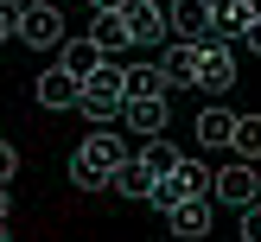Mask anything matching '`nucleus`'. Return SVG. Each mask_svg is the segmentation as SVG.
Here are the masks:
<instances>
[{"label":"nucleus","instance_id":"obj_16","mask_svg":"<svg viewBox=\"0 0 261 242\" xmlns=\"http://www.w3.org/2000/svg\"><path fill=\"white\" fill-rule=\"evenodd\" d=\"M121 121L134 127V134L160 140V134H166V102H127V109H121Z\"/></svg>","mask_w":261,"mask_h":242},{"label":"nucleus","instance_id":"obj_10","mask_svg":"<svg viewBox=\"0 0 261 242\" xmlns=\"http://www.w3.org/2000/svg\"><path fill=\"white\" fill-rule=\"evenodd\" d=\"M89 45H96L102 58H115V51H134L127 19H121V13H96V25H89Z\"/></svg>","mask_w":261,"mask_h":242},{"label":"nucleus","instance_id":"obj_4","mask_svg":"<svg viewBox=\"0 0 261 242\" xmlns=\"http://www.w3.org/2000/svg\"><path fill=\"white\" fill-rule=\"evenodd\" d=\"M229 83H236V45H229V38H204L198 45V89L223 96Z\"/></svg>","mask_w":261,"mask_h":242},{"label":"nucleus","instance_id":"obj_5","mask_svg":"<svg viewBox=\"0 0 261 242\" xmlns=\"http://www.w3.org/2000/svg\"><path fill=\"white\" fill-rule=\"evenodd\" d=\"M217 204H229V210H249V204H261V178H255V166L249 159H229L223 172H217V191H211Z\"/></svg>","mask_w":261,"mask_h":242},{"label":"nucleus","instance_id":"obj_15","mask_svg":"<svg viewBox=\"0 0 261 242\" xmlns=\"http://www.w3.org/2000/svg\"><path fill=\"white\" fill-rule=\"evenodd\" d=\"M102 64H109V58H102V51L89 45V38H70V45H64V70H70L76 83H89V76H96Z\"/></svg>","mask_w":261,"mask_h":242},{"label":"nucleus","instance_id":"obj_26","mask_svg":"<svg viewBox=\"0 0 261 242\" xmlns=\"http://www.w3.org/2000/svg\"><path fill=\"white\" fill-rule=\"evenodd\" d=\"M0 223H7V185H0Z\"/></svg>","mask_w":261,"mask_h":242},{"label":"nucleus","instance_id":"obj_21","mask_svg":"<svg viewBox=\"0 0 261 242\" xmlns=\"http://www.w3.org/2000/svg\"><path fill=\"white\" fill-rule=\"evenodd\" d=\"M13 172H19V153H13V140H0V185H7Z\"/></svg>","mask_w":261,"mask_h":242},{"label":"nucleus","instance_id":"obj_20","mask_svg":"<svg viewBox=\"0 0 261 242\" xmlns=\"http://www.w3.org/2000/svg\"><path fill=\"white\" fill-rule=\"evenodd\" d=\"M242 242H261V204L242 210Z\"/></svg>","mask_w":261,"mask_h":242},{"label":"nucleus","instance_id":"obj_17","mask_svg":"<svg viewBox=\"0 0 261 242\" xmlns=\"http://www.w3.org/2000/svg\"><path fill=\"white\" fill-rule=\"evenodd\" d=\"M140 159H147V172H153V178H172L178 166H185V153H178L172 140L160 134V140H147V147H140Z\"/></svg>","mask_w":261,"mask_h":242},{"label":"nucleus","instance_id":"obj_2","mask_svg":"<svg viewBox=\"0 0 261 242\" xmlns=\"http://www.w3.org/2000/svg\"><path fill=\"white\" fill-rule=\"evenodd\" d=\"M76 109H83L89 121H115V115L127 109V64L109 58V64H102V70L83 83V102H76Z\"/></svg>","mask_w":261,"mask_h":242},{"label":"nucleus","instance_id":"obj_13","mask_svg":"<svg viewBox=\"0 0 261 242\" xmlns=\"http://www.w3.org/2000/svg\"><path fill=\"white\" fill-rule=\"evenodd\" d=\"M217 217H211V198H198V204H178V210H166V229L172 236H204Z\"/></svg>","mask_w":261,"mask_h":242},{"label":"nucleus","instance_id":"obj_27","mask_svg":"<svg viewBox=\"0 0 261 242\" xmlns=\"http://www.w3.org/2000/svg\"><path fill=\"white\" fill-rule=\"evenodd\" d=\"M13 7H51V0H13Z\"/></svg>","mask_w":261,"mask_h":242},{"label":"nucleus","instance_id":"obj_25","mask_svg":"<svg viewBox=\"0 0 261 242\" xmlns=\"http://www.w3.org/2000/svg\"><path fill=\"white\" fill-rule=\"evenodd\" d=\"M242 7H249V19H261V0H242Z\"/></svg>","mask_w":261,"mask_h":242},{"label":"nucleus","instance_id":"obj_11","mask_svg":"<svg viewBox=\"0 0 261 242\" xmlns=\"http://www.w3.org/2000/svg\"><path fill=\"white\" fill-rule=\"evenodd\" d=\"M166 70L160 64H127V102H166Z\"/></svg>","mask_w":261,"mask_h":242},{"label":"nucleus","instance_id":"obj_9","mask_svg":"<svg viewBox=\"0 0 261 242\" xmlns=\"http://www.w3.org/2000/svg\"><path fill=\"white\" fill-rule=\"evenodd\" d=\"M32 96H38V109H76V102H83V83H76L64 64H51V70H38Z\"/></svg>","mask_w":261,"mask_h":242},{"label":"nucleus","instance_id":"obj_18","mask_svg":"<svg viewBox=\"0 0 261 242\" xmlns=\"http://www.w3.org/2000/svg\"><path fill=\"white\" fill-rule=\"evenodd\" d=\"M153 185H160V178L147 172V159H140V153L121 166V172H115V191H127V198H147V204H153Z\"/></svg>","mask_w":261,"mask_h":242},{"label":"nucleus","instance_id":"obj_6","mask_svg":"<svg viewBox=\"0 0 261 242\" xmlns=\"http://www.w3.org/2000/svg\"><path fill=\"white\" fill-rule=\"evenodd\" d=\"M166 32H172V45H204L211 38V7L204 0H166Z\"/></svg>","mask_w":261,"mask_h":242},{"label":"nucleus","instance_id":"obj_12","mask_svg":"<svg viewBox=\"0 0 261 242\" xmlns=\"http://www.w3.org/2000/svg\"><path fill=\"white\" fill-rule=\"evenodd\" d=\"M160 70H166V83H172V89L198 83V45H166V51H160Z\"/></svg>","mask_w":261,"mask_h":242},{"label":"nucleus","instance_id":"obj_3","mask_svg":"<svg viewBox=\"0 0 261 242\" xmlns=\"http://www.w3.org/2000/svg\"><path fill=\"white\" fill-rule=\"evenodd\" d=\"M211 191H217V172L204 159H185L172 178L153 185V204H160V210H178V204H198V198H211Z\"/></svg>","mask_w":261,"mask_h":242},{"label":"nucleus","instance_id":"obj_29","mask_svg":"<svg viewBox=\"0 0 261 242\" xmlns=\"http://www.w3.org/2000/svg\"><path fill=\"white\" fill-rule=\"evenodd\" d=\"M0 7H13V0H0Z\"/></svg>","mask_w":261,"mask_h":242},{"label":"nucleus","instance_id":"obj_19","mask_svg":"<svg viewBox=\"0 0 261 242\" xmlns=\"http://www.w3.org/2000/svg\"><path fill=\"white\" fill-rule=\"evenodd\" d=\"M236 159H261V115H236Z\"/></svg>","mask_w":261,"mask_h":242},{"label":"nucleus","instance_id":"obj_1","mask_svg":"<svg viewBox=\"0 0 261 242\" xmlns=\"http://www.w3.org/2000/svg\"><path fill=\"white\" fill-rule=\"evenodd\" d=\"M127 159H134V153H127V140L102 127V134H89L83 147L70 153V185H76V191H109L115 172H121Z\"/></svg>","mask_w":261,"mask_h":242},{"label":"nucleus","instance_id":"obj_8","mask_svg":"<svg viewBox=\"0 0 261 242\" xmlns=\"http://www.w3.org/2000/svg\"><path fill=\"white\" fill-rule=\"evenodd\" d=\"M13 19H19V32H13V38H25L32 51L64 45V19H58V7H13Z\"/></svg>","mask_w":261,"mask_h":242},{"label":"nucleus","instance_id":"obj_14","mask_svg":"<svg viewBox=\"0 0 261 242\" xmlns=\"http://www.w3.org/2000/svg\"><path fill=\"white\" fill-rule=\"evenodd\" d=\"M198 147H236V115L229 109H204L198 115Z\"/></svg>","mask_w":261,"mask_h":242},{"label":"nucleus","instance_id":"obj_28","mask_svg":"<svg viewBox=\"0 0 261 242\" xmlns=\"http://www.w3.org/2000/svg\"><path fill=\"white\" fill-rule=\"evenodd\" d=\"M0 242H7V223H0Z\"/></svg>","mask_w":261,"mask_h":242},{"label":"nucleus","instance_id":"obj_7","mask_svg":"<svg viewBox=\"0 0 261 242\" xmlns=\"http://www.w3.org/2000/svg\"><path fill=\"white\" fill-rule=\"evenodd\" d=\"M121 19H127L134 51H147V45H160V38H172V32H166V0H127Z\"/></svg>","mask_w":261,"mask_h":242},{"label":"nucleus","instance_id":"obj_24","mask_svg":"<svg viewBox=\"0 0 261 242\" xmlns=\"http://www.w3.org/2000/svg\"><path fill=\"white\" fill-rule=\"evenodd\" d=\"M127 7V0H96V13H121Z\"/></svg>","mask_w":261,"mask_h":242},{"label":"nucleus","instance_id":"obj_22","mask_svg":"<svg viewBox=\"0 0 261 242\" xmlns=\"http://www.w3.org/2000/svg\"><path fill=\"white\" fill-rule=\"evenodd\" d=\"M13 32H19V19H13V7H0V45H7Z\"/></svg>","mask_w":261,"mask_h":242},{"label":"nucleus","instance_id":"obj_23","mask_svg":"<svg viewBox=\"0 0 261 242\" xmlns=\"http://www.w3.org/2000/svg\"><path fill=\"white\" fill-rule=\"evenodd\" d=\"M242 45H249L255 58H261V19H249V32H242Z\"/></svg>","mask_w":261,"mask_h":242}]
</instances>
